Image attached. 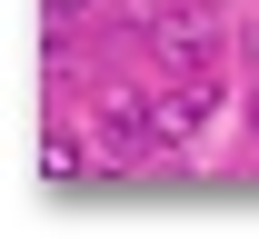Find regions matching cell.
Here are the masks:
<instances>
[{"mask_svg":"<svg viewBox=\"0 0 259 239\" xmlns=\"http://www.w3.org/2000/svg\"><path fill=\"white\" fill-rule=\"evenodd\" d=\"M209 120H220V80H199V70H190V80H180V90L160 100V139H180V150H190Z\"/></svg>","mask_w":259,"mask_h":239,"instance_id":"3957f363","label":"cell"},{"mask_svg":"<svg viewBox=\"0 0 259 239\" xmlns=\"http://www.w3.org/2000/svg\"><path fill=\"white\" fill-rule=\"evenodd\" d=\"M40 160H50V179H80V170H90V150H80V139H40Z\"/></svg>","mask_w":259,"mask_h":239,"instance_id":"277c9868","label":"cell"},{"mask_svg":"<svg viewBox=\"0 0 259 239\" xmlns=\"http://www.w3.org/2000/svg\"><path fill=\"white\" fill-rule=\"evenodd\" d=\"M160 150V100H140V90H100V160H150Z\"/></svg>","mask_w":259,"mask_h":239,"instance_id":"7a4b0ae2","label":"cell"},{"mask_svg":"<svg viewBox=\"0 0 259 239\" xmlns=\"http://www.w3.org/2000/svg\"><path fill=\"white\" fill-rule=\"evenodd\" d=\"M249 120H259V100H249Z\"/></svg>","mask_w":259,"mask_h":239,"instance_id":"8992f818","label":"cell"},{"mask_svg":"<svg viewBox=\"0 0 259 239\" xmlns=\"http://www.w3.org/2000/svg\"><path fill=\"white\" fill-rule=\"evenodd\" d=\"M50 10H60V20H70V10H90V0H50Z\"/></svg>","mask_w":259,"mask_h":239,"instance_id":"5b68a950","label":"cell"},{"mask_svg":"<svg viewBox=\"0 0 259 239\" xmlns=\"http://www.w3.org/2000/svg\"><path fill=\"white\" fill-rule=\"evenodd\" d=\"M140 40H160L169 70H209V50H220V0H169V10L140 20Z\"/></svg>","mask_w":259,"mask_h":239,"instance_id":"6da1fadb","label":"cell"}]
</instances>
